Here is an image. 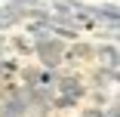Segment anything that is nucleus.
I'll use <instances>...</instances> for the list:
<instances>
[{
	"label": "nucleus",
	"instance_id": "423d86ee",
	"mask_svg": "<svg viewBox=\"0 0 120 117\" xmlns=\"http://www.w3.org/2000/svg\"><path fill=\"white\" fill-rule=\"evenodd\" d=\"M89 56H95L92 46H89V43H77V46H71V49H68L65 59H71V62H83V59H89Z\"/></svg>",
	"mask_w": 120,
	"mask_h": 117
},
{
	"label": "nucleus",
	"instance_id": "f8f14e48",
	"mask_svg": "<svg viewBox=\"0 0 120 117\" xmlns=\"http://www.w3.org/2000/svg\"><path fill=\"white\" fill-rule=\"evenodd\" d=\"M80 117H108V114H105V108H86Z\"/></svg>",
	"mask_w": 120,
	"mask_h": 117
},
{
	"label": "nucleus",
	"instance_id": "9b49d317",
	"mask_svg": "<svg viewBox=\"0 0 120 117\" xmlns=\"http://www.w3.org/2000/svg\"><path fill=\"white\" fill-rule=\"evenodd\" d=\"M12 46H15V49H22V53H31V49H34V46H31L28 40H22V37H15V40H12Z\"/></svg>",
	"mask_w": 120,
	"mask_h": 117
},
{
	"label": "nucleus",
	"instance_id": "9d476101",
	"mask_svg": "<svg viewBox=\"0 0 120 117\" xmlns=\"http://www.w3.org/2000/svg\"><path fill=\"white\" fill-rule=\"evenodd\" d=\"M15 68H19V65H15L12 59H3V56H0V74H12Z\"/></svg>",
	"mask_w": 120,
	"mask_h": 117
},
{
	"label": "nucleus",
	"instance_id": "f257e3e1",
	"mask_svg": "<svg viewBox=\"0 0 120 117\" xmlns=\"http://www.w3.org/2000/svg\"><path fill=\"white\" fill-rule=\"evenodd\" d=\"M34 56H37L46 68H56V65L68 56V46H65V40H62V37L49 34V37H43V40H37V43H34Z\"/></svg>",
	"mask_w": 120,
	"mask_h": 117
},
{
	"label": "nucleus",
	"instance_id": "6e6552de",
	"mask_svg": "<svg viewBox=\"0 0 120 117\" xmlns=\"http://www.w3.org/2000/svg\"><path fill=\"white\" fill-rule=\"evenodd\" d=\"M80 102V96H68V92H62L59 99H52V108H74Z\"/></svg>",
	"mask_w": 120,
	"mask_h": 117
},
{
	"label": "nucleus",
	"instance_id": "0eeeda50",
	"mask_svg": "<svg viewBox=\"0 0 120 117\" xmlns=\"http://www.w3.org/2000/svg\"><path fill=\"white\" fill-rule=\"evenodd\" d=\"M22 80H25L28 86H40V80H43V71H40V68H22Z\"/></svg>",
	"mask_w": 120,
	"mask_h": 117
},
{
	"label": "nucleus",
	"instance_id": "7ed1b4c3",
	"mask_svg": "<svg viewBox=\"0 0 120 117\" xmlns=\"http://www.w3.org/2000/svg\"><path fill=\"white\" fill-rule=\"evenodd\" d=\"M28 114V102H25V96H9V99H3V105H0V117H25Z\"/></svg>",
	"mask_w": 120,
	"mask_h": 117
},
{
	"label": "nucleus",
	"instance_id": "4468645a",
	"mask_svg": "<svg viewBox=\"0 0 120 117\" xmlns=\"http://www.w3.org/2000/svg\"><path fill=\"white\" fill-rule=\"evenodd\" d=\"M105 114H108V117H120V102H114V105H111Z\"/></svg>",
	"mask_w": 120,
	"mask_h": 117
},
{
	"label": "nucleus",
	"instance_id": "20e7f679",
	"mask_svg": "<svg viewBox=\"0 0 120 117\" xmlns=\"http://www.w3.org/2000/svg\"><path fill=\"white\" fill-rule=\"evenodd\" d=\"M56 86H59V92H68V96H83L80 77H74V74H68V77H59V80H56Z\"/></svg>",
	"mask_w": 120,
	"mask_h": 117
},
{
	"label": "nucleus",
	"instance_id": "2eb2a0df",
	"mask_svg": "<svg viewBox=\"0 0 120 117\" xmlns=\"http://www.w3.org/2000/svg\"><path fill=\"white\" fill-rule=\"evenodd\" d=\"M117 68H120V65H117Z\"/></svg>",
	"mask_w": 120,
	"mask_h": 117
},
{
	"label": "nucleus",
	"instance_id": "39448f33",
	"mask_svg": "<svg viewBox=\"0 0 120 117\" xmlns=\"http://www.w3.org/2000/svg\"><path fill=\"white\" fill-rule=\"evenodd\" d=\"M95 56H99L102 65H108V68H117V65H120V53L114 49V46H99V49H95Z\"/></svg>",
	"mask_w": 120,
	"mask_h": 117
},
{
	"label": "nucleus",
	"instance_id": "f03ea898",
	"mask_svg": "<svg viewBox=\"0 0 120 117\" xmlns=\"http://www.w3.org/2000/svg\"><path fill=\"white\" fill-rule=\"evenodd\" d=\"M22 96H25L28 108H34V111H40V114L52 111V99H56V96L49 92V86H25Z\"/></svg>",
	"mask_w": 120,
	"mask_h": 117
},
{
	"label": "nucleus",
	"instance_id": "1a4fd4ad",
	"mask_svg": "<svg viewBox=\"0 0 120 117\" xmlns=\"http://www.w3.org/2000/svg\"><path fill=\"white\" fill-rule=\"evenodd\" d=\"M19 86L15 83H9V80H3V83H0V96H3V99H9V96H19Z\"/></svg>",
	"mask_w": 120,
	"mask_h": 117
},
{
	"label": "nucleus",
	"instance_id": "ddd939ff",
	"mask_svg": "<svg viewBox=\"0 0 120 117\" xmlns=\"http://www.w3.org/2000/svg\"><path fill=\"white\" fill-rule=\"evenodd\" d=\"M9 3H15V6H40V0H9Z\"/></svg>",
	"mask_w": 120,
	"mask_h": 117
}]
</instances>
